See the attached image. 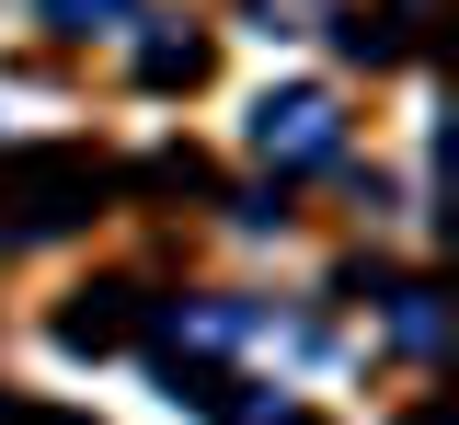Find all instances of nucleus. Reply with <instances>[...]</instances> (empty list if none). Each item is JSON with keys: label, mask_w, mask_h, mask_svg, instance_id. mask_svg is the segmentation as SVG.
Listing matches in <instances>:
<instances>
[{"label": "nucleus", "mask_w": 459, "mask_h": 425, "mask_svg": "<svg viewBox=\"0 0 459 425\" xmlns=\"http://www.w3.org/2000/svg\"><path fill=\"white\" fill-rule=\"evenodd\" d=\"M92 207H104V161L92 150H23V161H0V242L81 230Z\"/></svg>", "instance_id": "f257e3e1"}, {"label": "nucleus", "mask_w": 459, "mask_h": 425, "mask_svg": "<svg viewBox=\"0 0 459 425\" xmlns=\"http://www.w3.org/2000/svg\"><path fill=\"white\" fill-rule=\"evenodd\" d=\"M253 150H264L276 173H310V161H333V150H344L333 92H264V104H253Z\"/></svg>", "instance_id": "f03ea898"}, {"label": "nucleus", "mask_w": 459, "mask_h": 425, "mask_svg": "<svg viewBox=\"0 0 459 425\" xmlns=\"http://www.w3.org/2000/svg\"><path fill=\"white\" fill-rule=\"evenodd\" d=\"M126 334H138V288H81V299L57 310V345H69V357H104Z\"/></svg>", "instance_id": "7ed1b4c3"}, {"label": "nucleus", "mask_w": 459, "mask_h": 425, "mask_svg": "<svg viewBox=\"0 0 459 425\" xmlns=\"http://www.w3.org/2000/svg\"><path fill=\"white\" fill-rule=\"evenodd\" d=\"M138 81H150V92L207 81V35H138Z\"/></svg>", "instance_id": "20e7f679"}, {"label": "nucleus", "mask_w": 459, "mask_h": 425, "mask_svg": "<svg viewBox=\"0 0 459 425\" xmlns=\"http://www.w3.org/2000/svg\"><path fill=\"white\" fill-rule=\"evenodd\" d=\"M391 345L402 357H437V288H391Z\"/></svg>", "instance_id": "39448f33"}, {"label": "nucleus", "mask_w": 459, "mask_h": 425, "mask_svg": "<svg viewBox=\"0 0 459 425\" xmlns=\"http://www.w3.org/2000/svg\"><path fill=\"white\" fill-rule=\"evenodd\" d=\"M126 12H138V0H47V23H57V35H115Z\"/></svg>", "instance_id": "423d86ee"}, {"label": "nucleus", "mask_w": 459, "mask_h": 425, "mask_svg": "<svg viewBox=\"0 0 459 425\" xmlns=\"http://www.w3.org/2000/svg\"><path fill=\"white\" fill-rule=\"evenodd\" d=\"M138 184H150V195H195V184H207V161H195V150H161Z\"/></svg>", "instance_id": "0eeeda50"}, {"label": "nucleus", "mask_w": 459, "mask_h": 425, "mask_svg": "<svg viewBox=\"0 0 459 425\" xmlns=\"http://www.w3.org/2000/svg\"><path fill=\"white\" fill-rule=\"evenodd\" d=\"M0 425H81V414H47V403H0Z\"/></svg>", "instance_id": "6e6552de"}]
</instances>
